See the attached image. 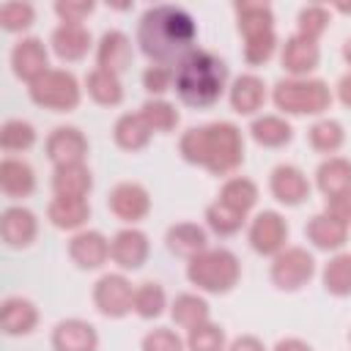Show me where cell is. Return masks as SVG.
I'll use <instances>...</instances> for the list:
<instances>
[{"instance_id":"obj_1","label":"cell","mask_w":351,"mask_h":351,"mask_svg":"<svg viewBox=\"0 0 351 351\" xmlns=\"http://www.w3.org/2000/svg\"><path fill=\"white\" fill-rule=\"evenodd\" d=\"M197 27L195 19L178 5H154L140 16L137 44L159 66L184 60L192 52Z\"/></svg>"},{"instance_id":"obj_2","label":"cell","mask_w":351,"mask_h":351,"mask_svg":"<svg viewBox=\"0 0 351 351\" xmlns=\"http://www.w3.org/2000/svg\"><path fill=\"white\" fill-rule=\"evenodd\" d=\"M178 148L189 165H200L214 176H228L244 159V137L228 121L186 129Z\"/></svg>"},{"instance_id":"obj_3","label":"cell","mask_w":351,"mask_h":351,"mask_svg":"<svg viewBox=\"0 0 351 351\" xmlns=\"http://www.w3.org/2000/svg\"><path fill=\"white\" fill-rule=\"evenodd\" d=\"M176 90L184 104L189 107H208L214 104L228 82V66L208 49H192L178 69L173 71Z\"/></svg>"},{"instance_id":"obj_4","label":"cell","mask_w":351,"mask_h":351,"mask_svg":"<svg viewBox=\"0 0 351 351\" xmlns=\"http://www.w3.org/2000/svg\"><path fill=\"white\" fill-rule=\"evenodd\" d=\"M241 274L239 258L225 247H208L195 255L186 266V277L206 293H228Z\"/></svg>"},{"instance_id":"obj_5","label":"cell","mask_w":351,"mask_h":351,"mask_svg":"<svg viewBox=\"0 0 351 351\" xmlns=\"http://www.w3.org/2000/svg\"><path fill=\"white\" fill-rule=\"evenodd\" d=\"M239 30L244 33V58L252 66L266 63L274 55L277 36H274V14L263 3H239Z\"/></svg>"},{"instance_id":"obj_6","label":"cell","mask_w":351,"mask_h":351,"mask_svg":"<svg viewBox=\"0 0 351 351\" xmlns=\"http://www.w3.org/2000/svg\"><path fill=\"white\" fill-rule=\"evenodd\" d=\"M277 110L291 112V115H318L329 110L332 104V90L324 80H307V77H291L280 80L271 93Z\"/></svg>"},{"instance_id":"obj_7","label":"cell","mask_w":351,"mask_h":351,"mask_svg":"<svg viewBox=\"0 0 351 351\" xmlns=\"http://www.w3.org/2000/svg\"><path fill=\"white\" fill-rule=\"evenodd\" d=\"M30 99L38 107H47L55 112H69L80 104V82L66 69H49L44 77H38L30 85Z\"/></svg>"},{"instance_id":"obj_8","label":"cell","mask_w":351,"mask_h":351,"mask_svg":"<svg viewBox=\"0 0 351 351\" xmlns=\"http://www.w3.org/2000/svg\"><path fill=\"white\" fill-rule=\"evenodd\" d=\"M315 274V261L304 247H285L271 261V282L282 291H299Z\"/></svg>"},{"instance_id":"obj_9","label":"cell","mask_w":351,"mask_h":351,"mask_svg":"<svg viewBox=\"0 0 351 351\" xmlns=\"http://www.w3.org/2000/svg\"><path fill=\"white\" fill-rule=\"evenodd\" d=\"M93 304L110 318H121L134 307V288L123 274H104L93 285Z\"/></svg>"},{"instance_id":"obj_10","label":"cell","mask_w":351,"mask_h":351,"mask_svg":"<svg viewBox=\"0 0 351 351\" xmlns=\"http://www.w3.org/2000/svg\"><path fill=\"white\" fill-rule=\"evenodd\" d=\"M288 239V222L277 211H261L250 222V247L261 255H277L285 250Z\"/></svg>"},{"instance_id":"obj_11","label":"cell","mask_w":351,"mask_h":351,"mask_svg":"<svg viewBox=\"0 0 351 351\" xmlns=\"http://www.w3.org/2000/svg\"><path fill=\"white\" fill-rule=\"evenodd\" d=\"M11 66L14 74L25 82H36L38 77H44L49 71V58H47V47L41 38H22L14 49H11Z\"/></svg>"},{"instance_id":"obj_12","label":"cell","mask_w":351,"mask_h":351,"mask_svg":"<svg viewBox=\"0 0 351 351\" xmlns=\"http://www.w3.org/2000/svg\"><path fill=\"white\" fill-rule=\"evenodd\" d=\"M151 208V195L143 184L137 181H121L112 192H110V211L123 219V222H137L148 214Z\"/></svg>"},{"instance_id":"obj_13","label":"cell","mask_w":351,"mask_h":351,"mask_svg":"<svg viewBox=\"0 0 351 351\" xmlns=\"http://www.w3.org/2000/svg\"><path fill=\"white\" fill-rule=\"evenodd\" d=\"M85 154H88V140L77 126H58L47 137V156L55 162V167L85 162Z\"/></svg>"},{"instance_id":"obj_14","label":"cell","mask_w":351,"mask_h":351,"mask_svg":"<svg viewBox=\"0 0 351 351\" xmlns=\"http://www.w3.org/2000/svg\"><path fill=\"white\" fill-rule=\"evenodd\" d=\"M151 252L148 236L137 228H123L110 241V255L121 269H140Z\"/></svg>"},{"instance_id":"obj_15","label":"cell","mask_w":351,"mask_h":351,"mask_svg":"<svg viewBox=\"0 0 351 351\" xmlns=\"http://www.w3.org/2000/svg\"><path fill=\"white\" fill-rule=\"evenodd\" d=\"M271 195L285 206H299L310 195V181L296 165H277L269 176Z\"/></svg>"},{"instance_id":"obj_16","label":"cell","mask_w":351,"mask_h":351,"mask_svg":"<svg viewBox=\"0 0 351 351\" xmlns=\"http://www.w3.org/2000/svg\"><path fill=\"white\" fill-rule=\"evenodd\" d=\"M69 255L80 269H99L110 258V241L99 230H80L69 241Z\"/></svg>"},{"instance_id":"obj_17","label":"cell","mask_w":351,"mask_h":351,"mask_svg":"<svg viewBox=\"0 0 351 351\" xmlns=\"http://www.w3.org/2000/svg\"><path fill=\"white\" fill-rule=\"evenodd\" d=\"M99 335L88 321L69 318L60 321L52 332V348L55 351H96Z\"/></svg>"},{"instance_id":"obj_18","label":"cell","mask_w":351,"mask_h":351,"mask_svg":"<svg viewBox=\"0 0 351 351\" xmlns=\"http://www.w3.org/2000/svg\"><path fill=\"white\" fill-rule=\"evenodd\" d=\"M36 230H38L36 214L25 206H11L0 217V233L8 247H27L36 239Z\"/></svg>"},{"instance_id":"obj_19","label":"cell","mask_w":351,"mask_h":351,"mask_svg":"<svg viewBox=\"0 0 351 351\" xmlns=\"http://www.w3.org/2000/svg\"><path fill=\"white\" fill-rule=\"evenodd\" d=\"M318 44L313 38H304L299 33H293L291 38H285L282 44V69L291 71L293 77H304L318 66Z\"/></svg>"},{"instance_id":"obj_20","label":"cell","mask_w":351,"mask_h":351,"mask_svg":"<svg viewBox=\"0 0 351 351\" xmlns=\"http://www.w3.org/2000/svg\"><path fill=\"white\" fill-rule=\"evenodd\" d=\"M96 63L99 69H107L112 74H121L132 63V41L121 30H107L96 47Z\"/></svg>"},{"instance_id":"obj_21","label":"cell","mask_w":351,"mask_h":351,"mask_svg":"<svg viewBox=\"0 0 351 351\" xmlns=\"http://www.w3.org/2000/svg\"><path fill=\"white\" fill-rule=\"evenodd\" d=\"M52 49L60 60H80L90 49V33L85 25L60 22L52 33Z\"/></svg>"},{"instance_id":"obj_22","label":"cell","mask_w":351,"mask_h":351,"mask_svg":"<svg viewBox=\"0 0 351 351\" xmlns=\"http://www.w3.org/2000/svg\"><path fill=\"white\" fill-rule=\"evenodd\" d=\"M165 241H167V250L173 255H181V258H189V261L195 255H200L203 250H208L206 230L200 225H195V222H178V225H173L167 230Z\"/></svg>"},{"instance_id":"obj_23","label":"cell","mask_w":351,"mask_h":351,"mask_svg":"<svg viewBox=\"0 0 351 351\" xmlns=\"http://www.w3.org/2000/svg\"><path fill=\"white\" fill-rule=\"evenodd\" d=\"M263 101H266V85H263L261 77L241 74V77L233 80V85H230V104H233L236 112L252 115V112H258L263 107Z\"/></svg>"},{"instance_id":"obj_24","label":"cell","mask_w":351,"mask_h":351,"mask_svg":"<svg viewBox=\"0 0 351 351\" xmlns=\"http://www.w3.org/2000/svg\"><path fill=\"white\" fill-rule=\"evenodd\" d=\"M49 222L55 228H63V230H74L80 225H85L88 214H90V206L85 197H74V195H55L49 208Z\"/></svg>"},{"instance_id":"obj_25","label":"cell","mask_w":351,"mask_h":351,"mask_svg":"<svg viewBox=\"0 0 351 351\" xmlns=\"http://www.w3.org/2000/svg\"><path fill=\"white\" fill-rule=\"evenodd\" d=\"M0 186L8 197H27L36 189V176L33 167L22 159L5 156L0 162Z\"/></svg>"},{"instance_id":"obj_26","label":"cell","mask_w":351,"mask_h":351,"mask_svg":"<svg viewBox=\"0 0 351 351\" xmlns=\"http://www.w3.org/2000/svg\"><path fill=\"white\" fill-rule=\"evenodd\" d=\"M304 236H307L318 250H340V247L346 244V239H348V228L324 211V214L310 217V222H307V228H304Z\"/></svg>"},{"instance_id":"obj_27","label":"cell","mask_w":351,"mask_h":351,"mask_svg":"<svg viewBox=\"0 0 351 351\" xmlns=\"http://www.w3.org/2000/svg\"><path fill=\"white\" fill-rule=\"evenodd\" d=\"M38 321V310L30 299L22 296H8L0 310V324L5 335H27Z\"/></svg>"},{"instance_id":"obj_28","label":"cell","mask_w":351,"mask_h":351,"mask_svg":"<svg viewBox=\"0 0 351 351\" xmlns=\"http://www.w3.org/2000/svg\"><path fill=\"white\" fill-rule=\"evenodd\" d=\"M93 186L90 170L85 167V162H74V165H58L52 173V189L55 195H74V197H85Z\"/></svg>"},{"instance_id":"obj_29","label":"cell","mask_w":351,"mask_h":351,"mask_svg":"<svg viewBox=\"0 0 351 351\" xmlns=\"http://www.w3.org/2000/svg\"><path fill=\"white\" fill-rule=\"evenodd\" d=\"M315 184H318V189L326 197L340 195V192H348L351 189V162L343 159V156H329L326 162L318 165Z\"/></svg>"},{"instance_id":"obj_30","label":"cell","mask_w":351,"mask_h":351,"mask_svg":"<svg viewBox=\"0 0 351 351\" xmlns=\"http://www.w3.org/2000/svg\"><path fill=\"white\" fill-rule=\"evenodd\" d=\"M151 134L154 132L148 129V123L143 121L140 112H126L112 126V137H115V143L123 151H140V148H145L148 140H151Z\"/></svg>"},{"instance_id":"obj_31","label":"cell","mask_w":351,"mask_h":351,"mask_svg":"<svg viewBox=\"0 0 351 351\" xmlns=\"http://www.w3.org/2000/svg\"><path fill=\"white\" fill-rule=\"evenodd\" d=\"M250 134H252V140H255L258 145H263V148H280V145L291 143L293 129H291V123H288L285 118H280V115H261V118L252 121Z\"/></svg>"},{"instance_id":"obj_32","label":"cell","mask_w":351,"mask_h":351,"mask_svg":"<svg viewBox=\"0 0 351 351\" xmlns=\"http://www.w3.org/2000/svg\"><path fill=\"white\" fill-rule=\"evenodd\" d=\"M85 85H88L90 99L99 101V104H104V107H115V104H121V99H123V88H121L118 74H112V71H107V69H99V66H96V69L88 74Z\"/></svg>"},{"instance_id":"obj_33","label":"cell","mask_w":351,"mask_h":351,"mask_svg":"<svg viewBox=\"0 0 351 351\" xmlns=\"http://www.w3.org/2000/svg\"><path fill=\"white\" fill-rule=\"evenodd\" d=\"M170 315H173V321L178 326L195 329V326L208 321V302L203 296H197V293H181V296H176Z\"/></svg>"},{"instance_id":"obj_34","label":"cell","mask_w":351,"mask_h":351,"mask_svg":"<svg viewBox=\"0 0 351 351\" xmlns=\"http://www.w3.org/2000/svg\"><path fill=\"white\" fill-rule=\"evenodd\" d=\"M324 288L335 296H351V252H337L324 266Z\"/></svg>"},{"instance_id":"obj_35","label":"cell","mask_w":351,"mask_h":351,"mask_svg":"<svg viewBox=\"0 0 351 351\" xmlns=\"http://www.w3.org/2000/svg\"><path fill=\"white\" fill-rule=\"evenodd\" d=\"M219 200H222L225 206H230V208L247 214V211L258 203V186H255V181L236 176V178L225 181V186H222V192H219Z\"/></svg>"},{"instance_id":"obj_36","label":"cell","mask_w":351,"mask_h":351,"mask_svg":"<svg viewBox=\"0 0 351 351\" xmlns=\"http://www.w3.org/2000/svg\"><path fill=\"white\" fill-rule=\"evenodd\" d=\"M307 137H310V145H313L315 151H321V154H335V151L343 145L346 132H343V126H340L337 121L321 118V121H315V123L310 126Z\"/></svg>"},{"instance_id":"obj_37","label":"cell","mask_w":351,"mask_h":351,"mask_svg":"<svg viewBox=\"0 0 351 351\" xmlns=\"http://www.w3.org/2000/svg\"><path fill=\"white\" fill-rule=\"evenodd\" d=\"M140 115H143V121L148 123L151 132H173L176 123H178V110L170 101H165V99L145 101L143 110H140Z\"/></svg>"},{"instance_id":"obj_38","label":"cell","mask_w":351,"mask_h":351,"mask_svg":"<svg viewBox=\"0 0 351 351\" xmlns=\"http://www.w3.org/2000/svg\"><path fill=\"white\" fill-rule=\"evenodd\" d=\"M244 217H247V214H241V211L225 206L222 200H217V203H211V206L206 208V222H208V228H211L214 233H219V236H233L236 230H241Z\"/></svg>"},{"instance_id":"obj_39","label":"cell","mask_w":351,"mask_h":351,"mask_svg":"<svg viewBox=\"0 0 351 351\" xmlns=\"http://www.w3.org/2000/svg\"><path fill=\"white\" fill-rule=\"evenodd\" d=\"M36 143V129L22 121V118H11L3 123L0 129V145L5 151H27Z\"/></svg>"},{"instance_id":"obj_40","label":"cell","mask_w":351,"mask_h":351,"mask_svg":"<svg viewBox=\"0 0 351 351\" xmlns=\"http://www.w3.org/2000/svg\"><path fill=\"white\" fill-rule=\"evenodd\" d=\"M140 318H156L165 310V291L159 282H143L140 288H134V307H132Z\"/></svg>"},{"instance_id":"obj_41","label":"cell","mask_w":351,"mask_h":351,"mask_svg":"<svg viewBox=\"0 0 351 351\" xmlns=\"http://www.w3.org/2000/svg\"><path fill=\"white\" fill-rule=\"evenodd\" d=\"M186 348L189 351H222L225 348V332H222V326L206 321V324L189 329Z\"/></svg>"},{"instance_id":"obj_42","label":"cell","mask_w":351,"mask_h":351,"mask_svg":"<svg viewBox=\"0 0 351 351\" xmlns=\"http://www.w3.org/2000/svg\"><path fill=\"white\" fill-rule=\"evenodd\" d=\"M329 25V11L324 5H307L299 11V36L304 38H318Z\"/></svg>"},{"instance_id":"obj_43","label":"cell","mask_w":351,"mask_h":351,"mask_svg":"<svg viewBox=\"0 0 351 351\" xmlns=\"http://www.w3.org/2000/svg\"><path fill=\"white\" fill-rule=\"evenodd\" d=\"M33 5L30 3H3L0 5V22L5 30H25L33 25Z\"/></svg>"},{"instance_id":"obj_44","label":"cell","mask_w":351,"mask_h":351,"mask_svg":"<svg viewBox=\"0 0 351 351\" xmlns=\"http://www.w3.org/2000/svg\"><path fill=\"white\" fill-rule=\"evenodd\" d=\"M143 351H184V340L173 329H151L143 337Z\"/></svg>"},{"instance_id":"obj_45","label":"cell","mask_w":351,"mask_h":351,"mask_svg":"<svg viewBox=\"0 0 351 351\" xmlns=\"http://www.w3.org/2000/svg\"><path fill=\"white\" fill-rule=\"evenodd\" d=\"M93 11V3L90 0H60L55 3V14L63 19V22H71V25H82V19Z\"/></svg>"},{"instance_id":"obj_46","label":"cell","mask_w":351,"mask_h":351,"mask_svg":"<svg viewBox=\"0 0 351 351\" xmlns=\"http://www.w3.org/2000/svg\"><path fill=\"white\" fill-rule=\"evenodd\" d=\"M326 214L335 217L337 222H343L346 228H351V189L326 197Z\"/></svg>"},{"instance_id":"obj_47","label":"cell","mask_w":351,"mask_h":351,"mask_svg":"<svg viewBox=\"0 0 351 351\" xmlns=\"http://www.w3.org/2000/svg\"><path fill=\"white\" fill-rule=\"evenodd\" d=\"M173 82V71L165 69V66H151L145 74H143V85L151 90V93H165Z\"/></svg>"},{"instance_id":"obj_48","label":"cell","mask_w":351,"mask_h":351,"mask_svg":"<svg viewBox=\"0 0 351 351\" xmlns=\"http://www.w3.org/2000/svg\"><path fill=\"white\" fill-rule=\"evenodd\" d=\"M228 351H266V348H263V343H261L258 337L241 335V337H236V340L228 346Z\"/></svg>"},{"instance_id":"obj_49","label":"cell","mask_w":351,"mask_h":351,"mask_svg":"<svg viewBox=\"0 0 351 351\" xmlns=\"http://www.w3.org/2000/svg\"><path fill=\"white\" fill-rule=\"evenodd\" d=\"M274 351H313V348H310V343H304L299 337H285L274 346Z\"/></svg>"},{"instance_id":"obj_50","label":"cell","mask_w":351,"mask_h":351,"mask_svg":"<svg viewBox=\"0 0 351 351\" xmlns=\"http://www.w3.org/2000/svg\"><path fill=\"white\" fill-rule=\"evenodd\" d=\"M337 99H340L346 107H351V71L340 77V82H337Z\"/></svg>"},{"instance_id":"obj_51","label":"cell","mask_w":351,"mask_h":351,"mask_svg":"<svg viewBox=\"0 0 351 351\" xmlns=\"http://www.w3.org/2000/svg\"><path fill=\"white\" fill-rule=\"evenodd\" d=\"M343 58H346V60L351 63V38H348V41L343 44Z\"/></svg>"}]
</instances>
